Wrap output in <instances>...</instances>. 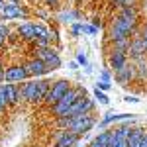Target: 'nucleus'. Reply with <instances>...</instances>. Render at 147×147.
I'll return each mask as SVG.
<instances>
[{
	"instance_id": "nucleus-28",
	"label": "nucleus",
	"mask_w": 147,
	"mask_h": 147,
	"mask_svg": "<svg viewBox=\"0 0 147 147\" xmlns=\"http://www.w3.org/2000/svg\"><path fill=\"white\" fill-rule=\"evenodd\" d=\"M139 35H141V39H143V47H145V53H147V22L143 24V28H141Z\"/></svg>"
},
{
	"instance_id": "nucleus-24",
	"label": "nucleus",
	"mask_w": 147,
	"mask_h": 147,
	"mask_svg": "<svg viewBox=\"0 0 147 147\" xmlns=\"http://www.w3.org/2000/svg\"><path fill=\"white\" fill-rule=\"evenodd\" d=\"M10 35V28L6 26V24H0V45L6 41V37Z\"/></svg>"
},
{
	"instance_id": "nucleus-3",
	"label": "nucleus",
	"mask_w": 147,
	"mask_h": 147,
	"mask_svg": "<svg viewBox=\"0 0 147 147\" xmlns=\"http://www.w3.org/2000/svg\"><path fill=\"white\" fill-rule=\"evenodd\" d=\"M82 96H86V88H84L82 84H73L71 90L57 102L55 106H51V114H53L55 118H63V116L71 110V106L79 100V98H82Z\"/></svg>"
},
{
	"instance_id": "nucleus-23",
	"label": "nucleus",
	"mask_w": 147,
	"mask_h": 147,
	"mask_svg": "<svg viewBox=\"0 0 147 147\" xmlns=\"http://www.w3.org/2000/svg\"><path fill=\"white\" fill-rule=\"evenodd\" d=\"M94 100H98L100 104H104V106H106V104H110L108 94H106V92H102L100 88H94Z\"/></svg>"
},
{
	"instance_id": "nucleus-16",
	"label": "nucleus",
	"mask_w": 147,
	"mask_h": 147,
	"mask_svg": "<svg viewBox=\"0 0 147 147\" xmlns=\"http://www.w3.org/2000/svg\"><path fill=\"white\" fill-rule=\"evenodd\" d=\"M18 37L24 41H35V22H24L18 26Z\"/></svg>"
},
{
	"instance_id": "nucleus-25",
	"label": "nucleus",
	"mask_w": 147,
	"mask_h": 147,
	"mask_svg": "<svg viewBox=\"0 0 147 147\" xmlns=\"http://www.w3.org/2000/svg\"><path fill=\"white\" fill-rule=\"evenodd\" d=\"M114 6L118 8H124V6H136V0H110Z\"/></svg>"
},
{
	"instance_id": "nucleus-2",
	"label": "nucleus",
	"mask_w": 147,
	"mask_h": 147,
	"mask_svg": "<svg viewBox=\"0 0 147 147\" xmlns=\"http://www.w3.org/2000/svg\"><path fill=\"white\" fill-rule=\"evenodd\" d=\"M51 84H53V80H45V79L26 80V82L20 84V100L32 102V104L43 102L49 88H51Z\"/></svg>"
},
{
	"instance_id": "nucleus-11",
	"label": "nucleus",
	"mask_w": 147,
	"mask_h": 147,
	"mask_svg": "<svg viewBox=\"0 0 147 147\" xmlns=\"http://www.w3.org/2000/svg\"><path fill=\"white\" fill-rule=\"evenodd\" d=\"M127 57H129V61H137V59H141V57H147L145 47H143V39H141L139 32H136V34L131 35V39H129Z\"/></svg>"
},
{
	"instance_id": "nucleus-39",
	"label": "nucleus",
	"mask_w": 147,
	"mask_h": 147,
	"mask_svg": "<svg viewBox=\"0 0 147 147\" xmlns=\"http://www.w3.org/2000/svg\"><path fill=\"white\" fill-rule=\"evenodd\" d=\"M0 2H4V0H0Z\"/></svg>"
},
{
	"instance_id": "nucleus-14",
	"label": "nucleus",
	"mask_w": 147,
	"mask_h": 147,
	"mask_svg": "<svg viewBox=\"0 0 147 147\" xmlns=\"http://www.w3.org/2000/svg\"><path fill=\"white\" fill-rule=\"evenodd\" d=\"M80 143V137L75 136V134H71L69 129H59V134L55 136V143L53 147H73Z\"/></svg>"
},
{
	"instance_id": "nucleus-1",
	"label": "nucleus",
	"mask_w": 147,
	"mask_h": 147,
	"mask_svg": "<svg viewBox=\"0 0 147 147\" xmlns=\"http://www.w3.org/2000/svg\"><path fill=\"white\" fill-rule=\"evenodd\" d=\"M137 22H139V10L137 6H124L120 12L114 16L110 30H108V37L110 41H125L131 39V35L137 32Z\"/></svg>"
},
{
	"instance_id": "nucleus-21",
	"label": "nucleus",
	"mask_w": 147,
	"mask_h": 147,
	"mask_svg": "<svg viewBox=\"0 0 147 147\" xmlns=\"http://www.w3.org/2000/svg\"><path fill=\"white\" fill-rule=\"evenodd\" d=\"M80 18L79 10H73V8H65V10H61V14H59V22L61 24H69V22H77Z\"/></svg>"
},
{
	"instance_id": "nucleus-15",
	"label": "nucleus",
	"mask_w": 147,
	"mask_h": 147,
	"mask_svg": "<svg viewBox=\"0 0 147 147\" xmlns=\"http://www.w3.org/2000/svg\"><path fill=\"white\" fill-rule=\"evenodd\" d=\"M129 120H136V114H112V112H108L96 125L102 127V129H106L110 124H116V122H129Z\"/></svg>"
},
{
	"instance_id": "nucleus-22",
	"label": "nucleus",
	"mask_w": 147,
	"mask_h": 147,
	"mask_svg": "<svg viewBox=\"0 0 147 147\" xmlns=\"http://www.w3.org/2000/svg\"><path fill=\"white\" fill-rule=\"evenodd\" d=\"M80 32L86 35H96L98 34V28L94 24H86V22H80Z\"/></svg>"
},
{
	"instance_id": "nucleus-18",
	"label": "nucleus",
	"mask_w": 147,
	"mask_h": 147,
	"mask_svg": "<svg viewBox=\"0 0 147 147\" xmlns=\"http://www.w3.org/2000/svg\"><path fill=\"white\" fill-rule=\"evenodd\" d=\"M4 92H6V98H8V104L14 106L20 100V84H14V82H4Z\"/></svg>"
},
{
	"instance_id": "nucleus-33",
	"label": "nucleus",
	"mask_w": 147,
	"mask_h": 147,
	"mask_svg": "<svg viewBox=\"0 0 147 147\" xmlns=\"http://www.w3.org/2000/svg\"><path fill=\"white\" fill-rule=\"evenodd\" d=\"M139 147H147V129H145V136H143V139H141V145Z\"/></svg>"
},
{
	"instance_id": "nucleus-5",
	"label": "nucleus",
	"mask_w": 147,
	"mask_h": 147,
	"mask_svg": "<svg viewBox=\"0 0 147 147\" xmlns=\"http://www.w3.org/2000/svg\"><path fill=\"white\" fill-rule=\"evenodd\" d=\"M71 86H73V82L71 80H67V79H59V80H55L53 84H51V88H49V92H47V96H45V100H43V104L45 106H55L57 102L61 100L65 94H67L69 90H71Z\"/></svg>"
},
{
	"instance_id": "nucleus-13",
	"label": "nucleus",
	"mask_w": 147,
	"mask_h": 147,
	"mask_svg": "<svg viewBox=\"0 0 147 147\" xmlns=\"http://www.w3.org/2000/svg\"><path fill=\"white\" fill-rule=\"evenodd\" d=\"M24 67L28 71V77H34V79H41V77H45L47 73H49V69L47 65L41 61V59H30L28 63H24Z\"/></svg>"
},
{
	"instance_id": "nucleus-30",
	"label": "nucleus",
	"mask_w": 147,
	"mask_h": 147,
	"mask_svg": "<svg viewBox=\"0 0 147 147\" xmlns=\"http://www.w3.org/2000/svg\"><path fill=\"white\" fill-rule=\"evenodd\" d=\"M124 100H125V102H129V104H137V102H139V96H136V94H127Z\"/></svg>"
},
{
	"instance_id": "nucleus-38",
	"label": "nucleus",
	"mask_w": 147,
	"mask_h": 147,
	"mask_svg": "<svg viewBox=\"0 0 147 147\" xmlns=\"http://www.w3.org/2000/svg\"><path fill=\"white\" fill-rule=\"evenodd\" d=\"M73 147H80V145H79V143H77V145H73Z\"/></svg>"
},
{
	"instance_id": "nucleus-8",
	"label": "nucleus",
	"mask_w": 147,
	"mask_h": 147,
	"mask_svg": "<svg viewBox=\"0 0 147 147\" xmlns=\"http://www.w3.org/2000/svg\"><path fill=\"white\" fill-rule=\"evenodd\" d=\"M94 108H96V100H92L88 96H82V98H79V100L71 106V110L65 116H73L75 118V116H80V114H92Z\"/></svg>"
},
{
	"instance_id": "nucleus-4",
	"label": "nucleus",
	"mask_w": 147,
	"mask_h": 147,
	"mask_svg": "<svg viewBox=\"0 0 147 147\" xmlns=\"http://www.w3.org/2000/svg\"><path fill=\"white\" fill-rule=\"evenodd\" d=\"M0 18L2 20H26L30 18V10L22 6L20 2H0Z\"/></svg>"
},
{
	"instance_id": "nucleus-20",
	"label": "nucleus",
	"mask_w": 147,
	"mask_h": 147,
	"mask_svg": "<svg viewBox=\"0 0 147 147\" xmlns=\"http://www.w3.org/2000/svg\"><path fill=\"white\" fill-rule=\"evenodd\" d=\"M134 65H136V80L137 82H147V57L134 61Z\"/></svg>"
},
{
	"instance_id": "nucleus-17",
	"label": "nucleus",
	"mask_w": 147,
	"mask_h": 147,
	"mask_svg": "<svg viewBox=\"0 0 147 147\" xmlns=\"http://www.w3.org/2000/svg\"><path fill=\"white\" fill-rule=\"evenodd\" d=\"M143 136H145V129L141 125H131L129 134H127V147H139Z\"/></svg>"
},
{
	"instance_id": "nucleus-31",
	"label": "nucleus",
	"mask_w": 147,
	"mask_h": 147,
	"mask_svg": "<svg viewBox=\"0 0 147 147\" xmlns=\"http://www.w3.org/2000/svg\"><path fill=\"white\" fill-rule=\"evenodd\" d=\"M45 4L49 6V8H57V6L61 4V0H45Z\"/></svg>"
},
{
	"instance_id": "nucleus-9",
	"label": "nucleus",
	"mask_w": 147,
	"mask_h": 147,
	"mask_svg": "<svg viewBox=\"0 0 147 147\" xmlns=\"http://www.w3.org/2000/svg\"><path fill=\"white\" fill-rule=\"evenodd\" d=\"M127 63H129V57H127V53H125V51L116 49V47H112V49H110V53H108V67L112 69L114 73H118L120 69H124Z\"/></svg>"
},
{
	"instance_id": "nucleus-7",
	"label": "nucleus",
	"mask_w": 147,
	"mask_h": 147,
	"mask_svg": "<svg viewBox=\"0 0 147 147\" xmlns=\"http://www.w3.org/2000/svg\"><path fill=\"white\" fill-rule=\"evenodd\" d=\"M34 57H35V59H41V61L47 65L49 71H55V69L61 67V55H59V51H57L55 47H51V45L35 47Z\"/></svg>"
},
{
	"instance_id": "nucleus-6",
	"label": "nucleus",
	"mask_w": 147,
	"mask_h": 147,
	"mask_svg": "<svg viewBox=\"0 0 147 147\" xmlns=\"http://www.w3.org/2000/svg\"><path fill=\"white\" fill-rule=\"evenodd\" d=\"M96 124H98V122H96V118H94L92 114H80V116H75V118H73V122H71V125H69L67 129L71 134L82 137L86 131H90Z\"/></svg>"
},
{
	"instance_id": "nucleus-19",
	"label": "nucleus",
	"mask_w": 147,
	"mask_h": 147,
	"mask_svg": "<svg viewBox=\"0 0 147 147\" xmlns=\"http://www.w3.org/2000/svg\"><path fill=\"white\" fill-rule=\"evenodd\" d=\"M112 143V129H104L90 141L88 147H110Z\"/></svg>"
},
{
	"instance_id": "nucleus-36",
	"label": "nucleus",
	"mask_w": 147,
	"mask_h": 147,
	"mask_svg": "<svg viewBox=\"0 0 147 147\" xmlns=\"http://www.w3.org/2000/svg\"><path fill=\"white\" fill-rule=\"evenodd\" d=\"M28 2H32V4H37V2H39V0H28Z\"/></svg>"
},
{
	"instance_id": "nucleus-29",
	"label": "nucleus",
	"mask_w": 147,
	"mask_h": 147,
	"mask_svg": "<svg viewBox=\"0 0 147 147\" xmlns=\"http://www.w3.org/2000/svg\"><path fill=\"white\" fill-rule=\"evenodd\" d=\"M96 88H100L102 92H106V90H110V88H112V84H110V82H102V80H98Z\"/></svg>"
},
{
	"instance_id": "nucleus-26",
	"label": "nucleus",
	"mask_w": 147,
	"mask_h": 147,
	"mask_svg": "<svg viewBox=\"0 0 147 147\" xmlns=\"http://www.w3.org/2000/svg\"><path fill=\"white\" fill-rule=\"evenodd\" d=\"M102 82H112V73L108 71V69H104V71H100V79Z\"/></svg>"
},
{
	"instance_id": "nucleus-37",
	"label": "nucleus",
	"mask_w": 147,
	"mask_h": 147,
	"mask_svg": "<svg viewBox=\"0 0 147 147\" xmlns=\"http://www.w3.org/2000/svg\"><path fill=\"white\" fill-rule=\"evenodd\" d=\"M8 2H20V0H8Z\"/></svg>"
},
{
	"instance_id": "nucleus-12",
	"label": "nucleus",
	"mask_w": 147,
	"mask_h": 147,
	"mask_svg": "<svg viewBox=\"0 0 147 147\" xmlns=\"http://www.w3.org/2000/svg\"><path fill=\"white\" fill-rule=\"evenodd\" d=\"M114 79H116L118 84H122V86L131 84L136 80V65H134V61H129L124 69H120L118 73H114Z\"/></svg>"
},
{
	"instance_id": "nucleus-32",
	"label": "nucleus",
	"mask_w": 147,
	"mask_h": 147,
	"mask_svg": "<svg viewBox=\"0 0 147 147\" xmlns=\"http://www.w3.org/2000/svg\"><path fill=\"white\" fill-rule=\"evenodd\" d=\"M4 65H2V61H0V82H4Z\"/></svg>"
},
{
	"instance_id": "nucleus-10",
	"label": "nucleus",
	"mask_w": 147,
	"mask_h": 147,
	"mask_svg": "<svg viewBox=\"0 0 147 147\" xmlns=\"http://www.w3.org/2000/svg\"><path fill=\"white\" fill-rule=\"evenodd\" d=\"M28 79L30 77H28V71H26L24 65H10V67H6V71H4V82L18 84V82H26Z\"/></svg>"
},
{
	"instance_id": "nucleus-34",
	"label": "nucleus",
	"mask_w": 147,
	"mask_h": 147,
	"mask_svg": "<svg viewBox=\"0 0 147 147\" xmlns=\"http://www.w3.org/2000/svg\"><path fill=\"white\" fill-rule=\"evenodd\" d=\"M69 67L73 69V71H77V69H79V63H77V61H73V63H71V65H69Z\"/></svg>"
},
{
	"instance_id": "nucleus-35",
	"label": "nucleus",
	"mask_w": 147,
	"mask_h": 147,
	"mask_svg": "<svg viewBox=\"0 0 147 147\" xmlns=\"http://www.w3.org/2000/svg\"><path fill=\"white\" fill-rule=\"evenodd\" d=\"M6 112V106H4V104H2V102H0V116H2V114Z\"/></svg>"
},
{
	"instance_id": "nucleus-27",
	"label": "nucleus",
	"mask_w": 147,
	"mask_h": 147,
	"mask_svg": "<svg viewBox=\"0 0 147 147\" xmlns=\"http://www.w3.org/2000/svg\"><path fill=\"white\" fill-rule=\"evenodd\" d=\"M80 34H82V32H80V22L71 24V35H73V37H79Z\"/></svg>"
}]
</instances>
